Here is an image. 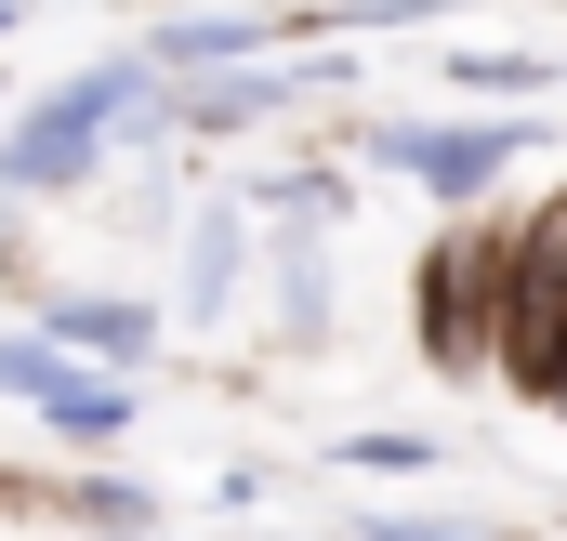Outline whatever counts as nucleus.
Listing matches in <instances>:
<instances>
[{
    "mask_svg": "<svg viewBox=\"0 0 567 541\" xmlns=\"http://www.w3.org/2000/svg\"><path fill=\"white\" fill-rule=\"evenodd\" d=\"M370 159H396V172H423V185H488L515 133H370Z\"/></svg>",
    "mask_w": 567,
    "mask_h": 541,
    "instance_id": "obj_2",
    "label": "nucleus"
},
{
    "mask_svg": "<svg viewBox=\"0 0 567 541\" xmlns=\"http://www.w3.org/2000/svg\"><path fill=\"white\" fill-rule=\"evenodd\" d=\"M53 330H66V344H93V357H145V330H158V317H145V304H53Z\"/></svg>",
    "mask_w": 567,
    "mask_h": 541,
    "instance_id": "obj_4",
    "label": "nucleus"
},
{
    "mask_svg": "<svg viewBox=\"0 0 567 541\" xmlns=\"http://www.w3.org/2000/svg\"><path fill=\"white\" fill-rule=\"evenodd\" d=\"M27 397H40V422H53V436H80V449H106V436L133 422V397H120L106 370H53V357H40V384H27Z\"/></svg>",
    "mask_w": 567,
    "mask_h": 541,
    "instance_id": "obj_3",
    "label": "nucleus"
},
{
    "mask_svg": "<svg viewBox=\"0 0 567 541\" xmlns=\"http://www.w3.org/2000/svg\"><path fill=\"white\" fill-rule=\"evenodd\" d=\"M462 93H542V53H462Z\"/></svg>",
    "mask_w": 567,
    "mask_h": 541,
    "instance_id": "obj_5",
    "label": "nucleus"
},
{
    "mask_svg": "<svg viewBox=\"0 0 567 541\" xmlns=\"http://www.w3.org/2000/svg\"><path fill=\"white\" fill-rule=\"evenodd\" d=\"M0 27H13V0H0Z\"/></svg>",
    "mask_w": 567,
    "mask_h": 541,
    "instance_id": "obj_6",
    "label": "nucleus"
},
{
    "mask_svg": "<svg viewBox=\"0 0 567 541\" xmlns=\"http://www.w3.org/2000/svg\"><path fill=\"white\" fill-rule=\"evenodd\" d=\"M145 67H93V80H66V93H40L27 120H13V145H0V172L13 185H80L93 172V145L120 133V106H133Z\"/></svg>",
    "mask_w": 567,
    "mask_h": 541,
    "instance_id": "obj_1",
    "label": "nucleus"
}]
</instances>
